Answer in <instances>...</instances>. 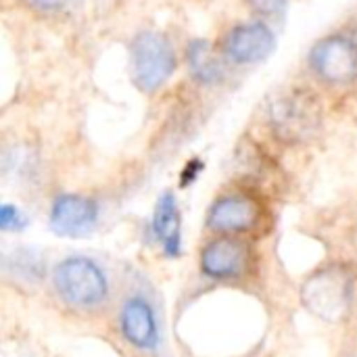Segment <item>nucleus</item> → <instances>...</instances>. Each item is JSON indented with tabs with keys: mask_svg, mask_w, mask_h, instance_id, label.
<instances>
[{
	"mask_svg": "<svg viewBox=\"0 0 357 357\" xmlns=\"http://www.w3.org/2000/svg\"><path fill=\"white\" fill-rule=\"evenodd\" d=\"M52 284L61 301L77 310H92L109 295V282L100 266L82 255L59 261L52 270Z\"/></svg>",
	"mask_w": 357,
	"mask_h": 357,
	"instance_id": "obj_1",
	"label": "nucleus"
},
{
	"mask_svg": "<svg viewBox=\"0 0 357 357\" xmlns=\"http://www.w3.org/2000/svg\"><path fill=\"white\" fill-rule=\"evenodd\" d=\"M354 299V280L339 268L331 266L312 274L301 287L303 305L324 322H339L349 314Z\"/></svg>",
	"mask_w": 357,
	"mask_h": 357,
	"instance_id": "obj_2",
	"label": "nucleus"
},
{
	"mask_svg": "<svg viewBox=\"0 0 357 357\" xmlns=\"http://www.w3.org/2000/svg\"><path fill=\"white\" fill-rule=\"evenodd\" d=\"M176 69L169 40L157 31H142L132 42V79L142 92L159 90Z\"/></svg>",
	"mask_w": 357,
	"mask_h": 357,
	"instance_id": "obj_3",
	"label": "nucleus"
},
{
	"mask_svg": "<svg viewBox=\"0 0 357 357\" xmlns=\"http://www.w3.org/2000/svg\"><path fill=\"white\" fill-rule=\"evenodd\" d=\"M314 71L331 84H347L357 77V42L337 33L320 40L312 50Z\"/></svg>",
	"mask_w": 357,
	"mask_h": 357,
	"instance_id": "obj_4",
	"label": "nucleus"
},
{
	"mask_svg": "<svg viewBox=\"0 0 357 357\" xmlns=\"http://www.w3.org/2000/svg\"><path fill=\"white\" fill-rule=\"evenodd\" d=\"M98 224V205L82 195H59L48 213V228L63 238H84Z\"/></svg>",
	"mask_w": 357,
	"mask_h": 357,
	"instance_id": "obj_5",
	"label": "nucleus"
},
{
	"mask_svg": "<svg viewBox=\"0 0 357 357\" xmlns=\"http://www.w3.org/2000/svg\"><path fill=\"white\" fill-rule=\"evenodd\" d=\"M249 251L241 241L215 238L207 243L199 257L201 274L211 280H232L247 272Z\"/></svg>",
	"mask_w": 357,
	"mask_h": 357,
	"instance_id": "obj_6",
	"label": "nucleus"
},
{
	"mask_svg": "<svg viewBox=\"0 0 357 357\" xmlns=\"http://www.w3.org/2000/svg\"><path fill=\"white\" fill-rule=\"evenodd\" d=\"M320 113L303 94H287L272 105V126L287 140H299L312 134Z\"/></svg>",
	"mask_w": 357,
	"mask_h": 357,
	"instance_id": "obj_7",
	"label": "nucleus"
},
{
	"mask_svg": "<svg viewBox=\"0 0 357 357\" xmlns=\"http://www.w3.org/2000/svg\"><path fill=\"white\" fill-rule=\"evenodd\" d=\"M119 331L123 339L140 351H155L161 343L155 310L142 297H132L123 303L119 312Z\"/></svg>",
	"mask_w": 357,
	"mask_h": 357,
	"instance_id": "obj_8",
	"label": "nucleus"
},
{
	"mask_svg": "<svg viewBox=\"0 0 357 357\" xmlns=\"http://www.w3.org/2000/svg\"><path fill=\"white\" fill-rule=\"evenodd\" d=\"M257 222L259 207L245 195H224L211 205L207 213V226L224 234L249 232L257 226Z\"/></svg>",
	"mask_w": 357,
	"mask_h": 357,
	"instance_id": "obj_9",
	"label": "nucleus"
},
{
	"mask_svg": "<svg viewBox=\"0 0 357 357\" xmlns=\"http://www.w3.org/2000/svg\"><path fill=\"white\" fill-rule=\"evenodd\" d=\"M224 48L232 61L249 65L270 56L276 48V38L272 29L264 23H245L234 27L226 36Z\"/></svg>",
	"mask_w": 357,
	"mask_h": 357,
	"instance_id": "obj_10",
	"label": "nucleus"
},
{
	"mask_svg": "<svg viewBox=\"0 0 357 357\" xmlns=\"http://www.w3.org/2000/svg\"><path fill=\"white\" fill-rule=\"evenodd\" d=\"M151 232L159 243L165 257H180L182 253V215L178 207V199L174 192H163L157 199L151 218Z\"/></svg>",
	"mask_w": 357,
	"mask_h": 357,
	"instance_id": "obj_11",
	"label": "nucleus"
},
{
	"mask_svg": "<svg viewBox=\"0 0 357 357\" xmlns=\"http://www.w3.org/2000/svg\"><path fill=\"white\" fill-rule=\"evenodd\" d=\"M190 73L199 84H215L222 79V67L207 40H192L186 50Z\"/></svg>",
	"mask_w": 357,
	"mask_h": 357,
	"instance_id": "obj_12",
	"label": "nucleus"
},
{
	"mask_svg": "<svg viewBox=\"0 0 357 357\" xmlns=\"http://www.w3.org/2000/svg\"><path fill=\"white\" fill-rule=\"evenodd\" d=\"M0 228L4 232H21L23 228H27V218L17 205L2 203L0 205Z\"/></svg>",
	"mask_w": 357,
	"mask_h": 357,
	"instance_id": "obj_13",
	"label": "nucleus"
},
{
	"mask_svg": "<svg viewBox=\"0 0 357 357\" xmlns=\"http://www.w3.org/2000/svg\"><path fill=\"white\" fill-rule=\"evenodd\" d=\"M15 272L21 274V276H27V278H40L44 268H42V261L33 253L19 251L17 259H15Z\"/></svg>",
	"mask_w": 357,
	"mask_h": 357,
	"instance_id": "obj_14",
	"label": "nucleus"
},
{
	"mask_svg": "<svg viewBox=\"0 0 357 357\" xmlns=\"http://www.w3.org/2000/svg\"><path fill=\"white\" fill-rule=\"evenodd\" d=\"M253 8H257L264 15H276L287 6V0H249Z\"/></svg>",
	"mask_w": 357,
	"mask_h": 357,
	"instance_id": "obj_15",
	"label": "nucleus"
},
{
	"mask_svg": "<svg viewBox=\"0 0 357 357\" xmlns=\"http://www.w3.org/2000/svg\"><path fill=\"white\" fill-rule=\"evenodd\" d=\"M201 169H203V163L199 161V159H195V161H190L184 169H182V176H180V186H188V184H192L195 180H197V176L201 174Z\"/></svg>",
	"mask_w": 357,
	"mask_h": 357,
	"instance_id": "obj_16",
	"label": "nucleus"
},
{
	"mask_svg": "<svg viewBox=\"0 0 357 357\" xmlns=\"http://www.w3.org/2000/svg\"><path fill=\"white\" fill-rule=\"evenodd\" d=\"M31 2L44 10H56V8H63L69 0H31Z\"/></svg>",
	"mask_w": 357,
	"mask_h": 357,
	"instance_id": "obj_17",
	"label": "nucleus"
}]
</instances>
